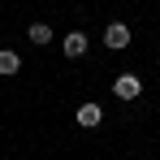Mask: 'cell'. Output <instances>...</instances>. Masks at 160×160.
I'll return each mask as SVG.
<instances>
[{
    "instance_id": "obj_1",
    "label": "cell",
    "mask_w": 160,
    "mask_h": 160,
    "mask_svg": "<svg viewBox=\"0 0 160 160\" xmlns=\"http://www.w3.org/2000/svg\"><path fill=\"white\" fill-rule=\"evenodd\" d=\"M112 95H117V100H138V95H143V78H138V74H121V78L112 82Z\"/></svg>"
},
{
    "instance_id": "obj_2",
    "label": "cell",
    "mask_w": 160,
    "mask_h": 160,
    "mask_svg": "<svg viewBox=\"0 0 160 160\" xmlns=\"http://www.w3.org/2000/svg\"><path fill=\"white\" fill-rule=\"evenodd\" d=\"M104 43L108 48H126V43H130V26H126V22H112V26L104 30Z\"/></svg>"
},
{
    "instance_id": "obj_3",
    "label": "cell",
    "mask_w": 160,
    "mask_h": 160,
    "mask_svg": "<svg viewBox=\"0 0 160 160\" xmlns=\"http://www.w3.org/2000/svg\"><path fill=\"white\" fill-rule=\"evenodd\" d=\"M100 121H104V112H100V104H82V108H78V126H82V130H95Z\"/></svg>"
},
{
    "instance_id": "obj_4",
    "label": "cell",
    "mask_w": 160,
    "mask_h": 160,
    "mask_svg": "<svg viewBox=\"0 0 160 160\" xmlns=\"http://www.w3.org/2000/svg\"><path fill=\"white\" fill-rule=\"evenodd\" d=\"M61 52L69 56V61H78V56L87 52V35H82V30H74V35H65V48H61Z\"/></svg>"
},
{
    "instance_id": "obj_5",
    "label": "cell",
    "mask_w": 160,
    "mask_h": 160,
    "mask_svg": "<svg viewBox=\"0 0 160 160\" xmlns=\"http://www.w3.org/2000/svg\"><path fill=\"white\" fill-rule=\"evenodd\" d=\"M18 69H22V56L9 52V48H0V74H4V78H13Z\"/></svg>"
},
{
    "instance_id": "obj_6",
    "label": "cell",
    "mask_w": 160,
    "mask_h": 160,
    "mask_svg": "<svg viewBox=\"0 0 160 160\" xmlns=\"http://www.w3.org/2000/svg\"><path fill=\"white\" fill-rule=\"evenodd\" d=\"M30 39H35V43H48V39H52V26H48V22H35V26H30Z\"/></svg>"
}]
</instances>
